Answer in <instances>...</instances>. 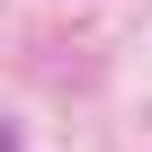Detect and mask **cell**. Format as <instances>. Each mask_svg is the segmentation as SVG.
I'll list each match as a JSON object with an SVG mask.
<instances>
[{
  "label": "cell",
  "instance_id": "1",
  "mask_svg": "<svg viewBox=\"0 0 152 152\" xmlns=\"http://www.w3.org/2000/svg\"><path fill=\"white\" fill-rule=\"evenodd\" d=\"M0 152H9V125H0Z\"/></svg>",
  "mask_w": 152,
  "mask_h": 152
}]
</instances>
